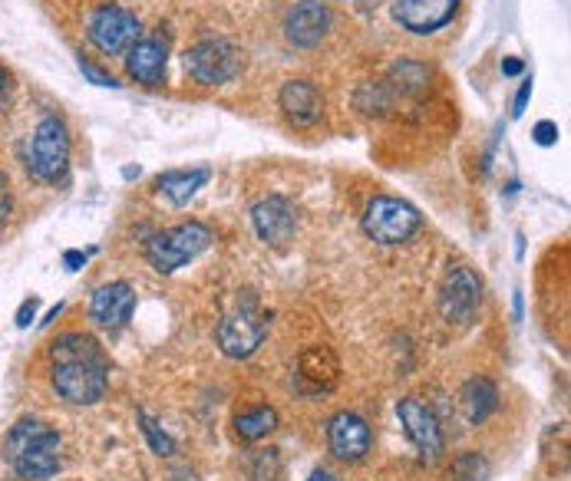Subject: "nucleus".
Wrapping results in <instances>:
<instances>
[{"label":"nucleus","instance_id":"nucleus-18","mask_svg":"<svg viewBox=\"0 0 571 481\" xmlns=\"http://www.w3.org/2000/svg\"><path fill=\"white\" fill-rule=\"evenodd\" d=\"M337 356L327 350V346H311L301 353V363H298V376L305 382H311V390H331L337 382Z\"/></svg>","mask_w":571,"mask_h":481},{"label":"nucleus","instance_id":"nucleus-26","mask_svg":"<svg viewBox=\"0 0 571 481\" xmlns=\"http://www.w3.org/2000/svg\"><path fill=\"white\" fill-rule=\"evenodd\" d=\"M529 100H532V76H525V79H522V86H519V92H516V110H512V119H519V116L525 113Z\"/></svg>","mask_w":571,"mask_h":481},{"label":"nucleus","instance_id":"nucleus-22","mask_svg":"<svg viewBox=\"0 0 571 481\" xmlns=\"http://www.w3.org/2000/svg\"><path fill=\"white\" fill-rule=\"evenodd\" d=\"M452 471L459 481H483L489 474V465L480 455H462V458H456Z\"/></svg>","mask_w":571,"mask_h":481},{"label":"nucleus","instance_id":"nucleus-20","mask_svg":"<svg viewBox=\"0 0 571 481\" xmlns=\"http://www.w3.org/2000/svg\"><path fill=\"white\" fill-rule=\"evenodd\" d=\"M209 181V168H193V172H165L156 178L159 195H165L172 205H185L196 191Z\"/></svg>","mask_w":571,"mask_h":481},{"label":"nucleus","instance_id":"nucleus-31","mask_svg":"<svg viewBox=\"0 0 571 481\" xmlns=\"http://www.w3.org/2000/svg\"><path fill=\"white\" fill-rule=\"evenodd\" d=\"M63 261H66V267H70V270H76V267L86 261V254H79V251H66V254H63Z\"/></svg>","mask_w":571,"mask_h":481},{"label":"nucleus","instance_id":"nucleus-5","mask_svg":"<svg viewBox=\"0 0 571 481\" xmlns=\"http://www.w3.org/2000/svg\"><path fill=\"white\" fill-rule=\"evenodd\" d=\"M423 218L410 202L380 195L363 212V231L380 244H404L420 231Z\"/></svg>","mask_w":571,"mask_h":481},{"label":"nucleus","instance_id":"nucleus-12","mask_svg":"<svg viewBox=\"0 0 571 481\" xmlns=\"http://www.w3.org/2000/svg\"><path fill=\"white\" fill-rule=\"evenodd\" d=\"M251 221H255V231L264 244L271 248H284L291 238H295V228H298V218H295V208L288 199L281 195H268L261 199L255 208H251Z\"/></svg>","mask_w":571,"mask_h":481},{"label":"nucleus","instance_id":"nucleus-2","mask_svg":"<svg viewBox=\"0 0 571 481\" xmlns=\"http://www.w3.org/2000/svg\"><path fill=\"white\" fill-rule=\"evenodd\" d=\"M8 448L14 471L24 481H44L60 468V435L37 419L17 422L8 439Z\"/></svg>","mask_w":571,"mask_h":481},{"label":"nucleus","instance_id":"nucleus-21","mask_svg":"<svg viewBox=\"0 0 571 481\" xmlns=\"http://www.w3.org/2000/svg\"><path fill=\"white\" fill-rule=\"evenodd\" d=\"M274 429H277V413H274L271 406H258V409L241 413V416L235 419V432H238V439H245V442H258V439L271 435Z\"/></svg>","mask_w":571,"mask_h":481},{"label":"nucleus","instance_id":"nucleus-14","mask_svg":"<svg viewBox=\"0 0 571 481\" xmlns=\"http://www.w3.org/2000/svg\"><path fill=\"white\" fill-rule=\"evenodd\" d=\"M133 307H136V291L126 280H116V283H103L100 291L92 294L89 317L107 330H120L129 320Z\"/></svg>","mask_w":571,"mask_h":481},{"label":"nucleus","instance_id":"nucleus-11","mask_svg":"<svg viewBox=\"0 0 571 481\" xmlns=\"http://www.w3.org/2000/svg\"><path fill=\"white\" fill-rule=\"evenodd\" d=\"M459 11V0H397L394 21L410 34H436Z\"/></svg>","mask_w":571,"mask_h":481},{"label":"nucleus","instance_id":"nucleus-3","mask_svg":"<svg viewBox=\"0 0 571 481\" xmlns=\"http://www.w3.org/2000/svg\"><path fill=\"white\" fill-rule=\"evenodd\" d=\"M212 244V231L202 221H188L169 231H159L146 244V257L159 274H172L193 257H199Z\"/></svg>","mask_w":571,"mask_h":481},{"label":"nucleus","instance_id":"nucleus-28","mask_svg":"<svg viewBox=\"0 0 571 481\" xmlns=\"http://www.w3.org/2000/svg\"><path fill=\"white\" fill-rule=\"evenodd\" d=\"M8 215H11V191H8V181L0 178V225L8 221Z\"/></svg>","mask_w":571,"mask_h":481},{"label":"nucleus","instance_id":"nucleus-25","mask_svg":"<svg viewBox=\"0 0 571 481\" xmlns=\"http://www.w3.org/2000/svg\"><path fill=\"white\" fill-rule=\"evenodd\" d=\"M79 69H83V76H89L97 86H110V89H116L120 83L107 73V69H100V66H92L89 60H79Z\"/></svg>","mask_w":571,"mask_h":481},{"label":"nucleus","instance_id":"nucleus-4","mask_svg":"<svg viewBox=\"0 0 571 481\" xmlns=\"http://www.w3.org/2000/svg\"><path fill=\"white\" fill-rule=\"evenodd\" d=\"M30 172L47 181V185H57L66 178L70 172V132L63 126L60 116H44L37 132H34V142H30Z\"/></svg>","mask_w":571,"mask_h":481},{"label":"nucleus","instance_id":"nucleus-10","mask_svg":"<svg viewBox=\"0 0 571 481\" xmlns=\"http://www.w3.org/2000/svg\"><path fill=\"white\" fill-rule=\"evenodd\" d=\"M397 416L404 422V432L410 435V442L417 445V452L426 458V461H436L443 455V429H439V419L436 413L420 403L417 396H407L397 403Z\"/></svg>","mask_w":571,"mask_h":481},{"label":"nucleus","instance_id":"nucleus-19","mask_svg":"<svg viewBox=\"0 0 571 481\" xmlns=\"http://www.w3.org/2000/svg\"><path fill=\"white\" fill-rule=\"evenodd\" d=\"M459 403H462L466 419H469L472 426H480V422H486V419L496 413V406H499V393H496V387H493L489 379H469L466 387H462Z\"/></svg>","mask_w":571,"mask_h":481},{"label":"nucleus","instance_id":"nucleus-33","mask_svg":"<svg viewBox=\"0 0 571 481\" xmlns=\"http://www.w3.org/2000/svg\"><path fill=\"white\" fill-rule=\"evenodd\" d=\"M8 86V73H4V66H0V89Z\"/></svg>","mask_w":571,"mask_h":481},{"label":"nucleus","instance_id":"nucleus-13","mask_svg":"<svg viewBox=\"0 0 571 481\" xmlns=\"http://www.w3.org/2000/svg\"><path fill=\"white\" fill-rule=\"evenodd\" d=\"M373 432L363 416L357 413H337L327 426V445L340 461H357L370 452Z\"/></svg>","mask_w":571,"mask_h":481},{"label":"nucleus","instance_id":"nucleus-30","mask_svg":"<svg viewBox=\"0 0 571 481\" xmlns=\"http://www.w3.org/2000/svg\"><path fill=\"white\" fill-rule=\"evenodd\" d=\"M522 69H525L522 60H502V73H506V76H519Z\"/></svg>","mask_w":571,"mask_h":481},{"label":"nucleus","instance_id":"nucleus-15","mask_svg":"<svg viewBox=\"0 0 571 481\" xmlns=\"http://www.w3.org/2000/svg\"><path fill=\"white\" fill-rule=\"evenodd\" d=\"M331 30V11L321 4V0H301L295 4V11L284 21V34L295 47H318L324 40V34Z\"/></svg>","mask_w":571,"mask_h":481},{"label":"nucleus","instance_id":"nucleus-17","mask_svg":"<svg viewBox=\"0 0 571 481\" xmlns=\"http://www.w3.org/2000/svg\"><path fill=\"white\" fill-rule=\"evenodd\" d=\"M126 66H129V76L136 83H146V86H159L165 79V60H169V50L162 40H136L129 50H126Z\"/></svg>","mask_w":571,"mask_h":481},{"label":"nucleus","instance_id":"nucleus-29","mask_svg":"<svg viewBox=\"0 0 571 481\" xmlns=\"http://www.w3.org/2000/svg\"><path fill=\"white\" fill-rule=\"evenodd\" d=\"M34 314H37V301L30 298V301H27V304L21 307V314H17V327H30Z\"/></svg>","mask_w":571,"mask_h":481},{"label":"nucleus","instance_id":"nucleus-16","mask_svg":"<svg viewBox=\"0 0 571 481\" xmlns=\"http://www.w3.org/2000/svg\"><path fill=\"white\" fill-rule=\"evenodd\" d=\"M281 110L295 126H314L321 119V92L308 79H291L281 86Z\"/></svg>","mask_w":571,"mask_h":481},{"label":"nucleus","instance_id":"nucleus-7","mask_svg":"<svg viewBox=\"0 0 571 481\" xmlns=\"http://www.w3.org/2000/svg\"><path fill=\"white\" fill-rule=\"evenodd\" d=\"M185 69L202 86H219L238 76L241 53L228 40H202L185 53Z\"/></svg>","mask_w":571,"mask_h":481},{"label":"nucleus","instance_id":"nucleus-9","mask_svg":"<svg viewBox=\"0 0 571 481\" xmlns=\"http://www.w3.org/2000/svg\"><path fill=\"white\" fill-rule=\"evenodd\" d=\"M483 301V283L469 267H449L439 287V311L449 324H469L480 311Z\"/></svg>","mask_w":571,"mask_h":481},{"label":"nucleus","instance_id":"nucleus-24","mask_svg":"<svg viewBox=\"0 0 571 481\" xmlns=\"http://www.w3.org/2000/svg\"><path fill=\"white\" fill-rule=\"evenodd\" d=\"M139 422H142V432H146V439H149V445H152V452H159V455H172L175 452V442L146 416V413H139Z\"/></svg>","mask_w":571,"mask_h":481},{"label":"nucleus","instance_id":"nucleus-1","mask_svg":"<svg viewBox=\"0 0 571 481\" xmlns=\"http://www.w3.org/2000/svg\"><path fill=\"white\" fill-rule=\"evenodd\" d=\"M53 359V390L60 400L73 406H92L107 396L110 387V363L100 350V343L86 333H63L50 346Z\"/></svg>","mask_w":571,"mask_h":481},{"label":"nucleus","instance_id":"nucleus-27","mask_svg":"<svg viewBox=\"0 0 571 481\" xmlns=\"http://www.w3.org/2000/svg\"><path fill=\"white\" fill-rule=\"evenodd\" d=\"M555 139H558V126H555L551 119H542V123L535 126V142H538V145H555Z\"/></svg>","mask_w":571,"mask_h":481},{"label":"nucleus","instance_id":"nucleus-32","mask_svg":"<svg viewBox=\"0 0 571 481\" xmlns=\"http://www.w3.org/2000/svg\"><path fill=\"white\" fill-rule=\"evenodd\" d=\"M308 481H334V474H327V471H314Z\"/></svg>","mask_w":571,"mask_h":481},{"label":"nucleus","instance_id":"nucleus-6","mask_svg":"<svg viewBox=\"0 0 571 481\" xmlns=\"http://www.w3.org/2000/svg\"><path fill=\"white\" fill-rule=\"evenodd\" d=\"M264 337H268V314H261L251 298L219 324V346L232 359L251 356L264 343Z\"/></svg>","mask_w":571,"mask_h":481},{"label":"nucleus","instance_id":"nucleus-23","mask_svg":"<svg viewBox=\"0 0 571 481\" xmlns=\"http://www.w3.org/2000/svg\"><path fill=\"white\" fill-rule=\"evenodd\" d=\"M394 79H400V86L407 92H417L426 86V69L420 63H400V66H394Z\"/></svg>","mask_w":571,"mask_h":481},{"label":"nucleus","instance_id":"nucleus-8","mask_svg":"<svg viewBox=\"0 0 571 481\" xmlns=\"http://www.w3.org/2000/svg\"><path fill=\"white\" fill-rule=\"evenodd\" d=\"M86 37L100 53L120 56L139 40V21H136V14H129L123 8H100L89 17Z\"/></svg>","mask_w":571,"mask_h":481}]
</instances>
